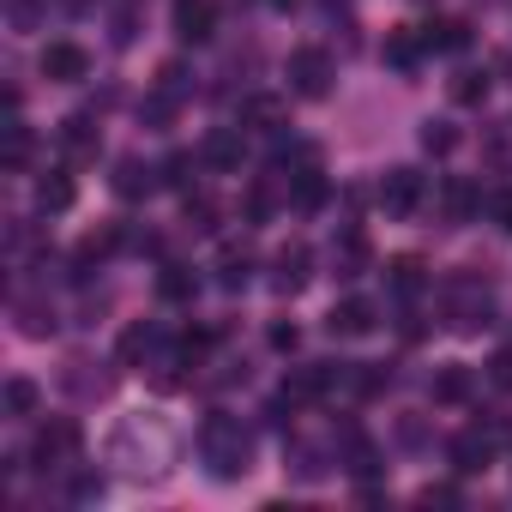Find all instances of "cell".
Segmentation results:
<instances>
[{"mask_svg":"<svg viewBox=\"0 0 512 512\" xmlns=\"http://www.w3.org/2000/svg\"><path fill=\"white\" fill-rule=\"evenodd\" d=\"M19 332H25V338H49V332H55V308H43V302H19Z\"/></svg>","mask_w":512,"mask_h":512,"instance_id":"cell-26","label":"cell"},{"mask_svg":"<svg viewBox=\"0 0 512 512\" xmlns=\"http://www.w3.org/2000/svg\"><path fill=\"white\" fill-rule=\"evenodd\" d=\"M247 278H253V253H247V247H235V241H229V247H223V253H217V284H223V290H241V284H247Z\"/></svg>","mask_w":512,"mask_h":512,"instance_id":"cell-11","label":"cell"},{"mask_svg":"<svg viewBox=\"0 0 512 512\" xmlns=\"http://www.w3.org/2000/svg\"><path fill=\"white\" fill-rule=\"evenodd\" d=\"M241 211H247V223H260V217L272 211V193H266V187H247V199H241Z\"/></svg>","mask_w":512,"mask_h":512,"instance_id":"cell-32","label":"cell"},{"mask_svg":"<svg viewBox=\"0 0 512 512\" xmlns=\"http://www.w3.org/2000/svg\"><path fill=\"white\" fill-rule=\"evenodd\" d=\"M386 284H392L398 302L422 296V284H428V278H422V260H410V253H404V260H392V266H386Z\"/></svg>","mask_w":512,"mask_h":512,"instance_id":"cell-13","label":"cell"},{"mask_svg":"<svg viewBox=\"0 0 512 512\" xmlns=\"http://www.w3.org/2000/svg\"><path fill=\"white\" fill-rule=\"evenodd\" d=\"M368 272V241L350 229L344 241H332V278H362Z\"/></svg>","mask_w":512,"mask_h":512,"instance_id":"cell-9","label":"cell"},{"mask_svg":"<svg viewBox=\"0 0 512 512\" xmlns=\"http://www.w3.org/2000/svg\"><path fill=\"white\" fill-rule=\"evenodd\" d=\"M199 163H211V169H235V163H241V133H229V127H217V133L205 139V151H199Z\"/></svg>","mask_w":512,"mask_h":512,"instance_id":"cell-14","label":"cell"},{"mask_svg":"<svg viewBox=\"0 0 512 512\" xmlns=\"http://www.w3.org/2000/svg\"><path fill=\"white\" fill-rule=\"evenodd\" d=\"M422 500H428V506H458V488L440 482V488H422Z\"/></svg>","mask_w":512,"mask_h":512,"instance_id":"cell-36","label":"cell"},{"mask_svg":"<svg viewBox=\"0 0 512 512\" xmlns=\"http://www.w3.org/2000/svg\"><path fill=\"white\" fill-rule=\"evenodd\" d=\"M488 211H494V223H500V229H512V193H494V199H488Z\"/></svg>","mask_w":512,"mask_h":512,"instance_id":"cell-37","label":"cell"},{"mask_svg":"<svg viewBox=\"0 0 512 512\" xmlns=\"http://www.w3.org/2000/svg\"><path fill=\"white\" fill-rule=\"evenodd\" d=\"M446 458H452V470H458V476H476V470H488V434H482V428L458 434V440L446 446Z\"/></svg>","mask_w":512,"mask_h":512,"instance_id":"cell-8","label":"cell"},{"mask_svg":"<svg viewBox=\"0 0 512 512\" xmlns=\"http://www.w3.org/2000/svg\"><path fill=\"white\" fill-rule=\"evenodd\" d=\"M344 464H350L356 476H374V470H380V452H374V446L350 428V434H344Z\"/></svg>","mask_w":512,"mask_h":512,"instance_id":"cell-23","label":"cell"},{"mask_svg":"<svg viewBox=\"0 0 512 512\" xmlns=\"http://www.w3.org/2000/svg\"><path fill=\"white\" fill-rule=\"evenodd\" d=\"M61 145L73 151V157H97V127H91V115H73V121H61Z\"/></svg>","mask_w":512,"mask_h":512,"instance_id":"cell-16","label":"cell"},{"mask_svg":"<svg viewBox=\"0 0 512 512\" xmlns=\"http://www.w3.org/2000/svg\"><path fill=\"white\" fill-rule=\"evenodd\" d=\"M97 494H103V476L79 470V476H73V500H97Z\"/></svg>","mask_w":512,"mask_h":512,"instance_id":"cell-34","label":"cell"},{"mask_svg":"<svg viewBox=\"0 0 512 512\" xmlns=\"http://www.w3.org/2000/svg\"><path fill=\"white\" fill-rule=\"evenodd\" d=\"M326 326H332V338H368V332L380 326V308H374L368 296H350V302H338V308L326 314Z\"/></svg>","mask_w":512,"mask_h":512,"instance_id":"cell-4","label":"cell"},{"mask_svg":"<svg viewBox=\"0 0 512 512\" xmlns=\"http://www.w3.org/2000/svg\"><path fill=\"white\" fill-rule=\"evenodd\" d=\"M37 205H43V211H67V205H73V181H67V169H49V175L37 181Z\"/></svg>","mask_w":512,"mask_h":512,"instance_id":"cell-18","label":"cell"},{"mask_svg":"<svg viewBox=\"0 0 512 512\" xmlns=\"http://www.w3.org/2000/svg\"><path fill=\"white\" fill-rule=\"evenodd\" d=\"M422 49H428L422 37H404V31H398V37H386V61H392L398 73H410V67L422 61Z\"/></svg>","mask_w":512,"mask_h":512,"instance_id":"cell-24","label":"cell"},{"mask_svg":"<svg viewBox=\"0 0 512 512\" xmlns=\"http://www.w3.org/2000/svg\"><path fill=\"white\" fill-rule=\"evenodd\" d=\"M187 223H193V229H217V205H211L205 193H187Z\"/></svg>","mask_w":512,"mask_h":512,"instance_id":"cell-30","label":"cell"},{"mask_svg":"<svg viewBox=\"0 0 512 512\" xmlns=\"http://www.w3.org/2000/svg\"><path fill=\"white\" fill-rule=\"evenodd\" d=\"M37 67H43V79H55V85H79V79H91V55H85L79 43H49Z\"/></svg>","mask_w":512,"mask_h":512,"instance_id":"cell-3","label":"cell"},{"mask_svg":"<svg viewBox=\"0 0 512 512\" xmlns=\"http://www.w3.org/2000/svg\"><path fill=\"white\" fill-rule=\"evenodd\" d=\"M488 380H494L500 392H512V350H500V356L488 362Z\"/></svg>","mask_w":512,"mask_h":512,"instance_id":"cell-33","label":"cell"},{"mask_svg":"<svg viewBox=\"0 0 512 512\" xmlns=\"http://www.w3.org/2000/svg\"><path fill=\"white\" fill-rule=\"evenodd\" d=\"M157 344H163L157 326H127V332H121V362H145Z\"/></svg>","mask_w":512,"mask_h":512,"instance_id":"cell-21","label":"cell"},{"mask_svg":"<svg viewBox=\"0 0 512 512\" xmlns=\"http://www.w3.org/2000/svg\"><path fill=\"white\" fill-rule=\"evenodd\" d=\"M175 37L181 43H205L211 37V0H181L175 7Z\"/></svg>","mask_w":512,"mask_h":512,"instance_id":"cell-10","label":"cell"},{"mask_svg":"<svg viewBox=\"0 0 512 512\" xmlns=\"http://www.w3.org/2000/svg\"><path fill=\"white\" fill-rule=\"evenodd\" d=\"M73 452H79V428H73V422H49V428L37 434V446H31V458H37L43 470H49V464L61 470Z\"/></svg>","mask_w":512,"mask_h":512,"instance_id":"cell-7","label":"cell"},{"mask_svg":"<svg viewBox=\"0 0 512 512\" xmlns=\"http://www.w3.org/2000/svg\"><path fill=\"white\" fill-rule=\"evenodd\" d=\"M296 344H302L296 326H272V350H296Z\"/></svg>","mask_w":512,"mask_h":512,"instance_id":"cell-38","label":"cell"},{"mask_svg":"<svg viewBox=\"0 0 512 512\" xmlns=\"http://www.w3.org/2000/svg\"><path fill=\"white\" fill-rule=\"evenodd\" d=\"M290 91L296 97H326L332 91V55L326 49H296L290 55Z\"/></svg>","mask_w":512,"mask_h":512,"instance_id":"cell-2","label":"cell"},{"mask_svg":"<svg viewBox=\"0 0 512 512\" xmlns=\"http://www.w3.org/2000/svg\"><path fill=\"white\" fill-rule=\"evenodd\" d=\"M272 7H296V0H272Z\"/></svg>","mask_w":512,"mask_h":512,"instance_id":"cell-39","label":"cell"},{"mask_svg":"<svg viewBox=\"0 0 512 512\" xmlns=\"http://www.w3.org/2000/svg\"><path fill=\"white\" fill-rule=\"evenodd\" d=\"M241 127H253V133H278V127H284V103H278V97H253V103L241 109Z\"/></svg>","mask_w":512,"mask_h":512,"instance_id":"cell-15","label":"cell"},{"mask_svg":"<svg viewBox=\"0 0 512 512\" xmlns=\"http://www.w3.org/2000/svg\"><path fill=\"white\" fill-rule=\"evenodd\" d=\"M157 296H163V302H193V296H199V278H193L187 266H163Z\"/></svg>","mask_w":512,"mask_h":512,"instance_id":"cell-19","label":"cell"},{"mask_svg":"<svg viewBox=\"0 0 512 512\" xmlns=\"http://www.w3.org/2000/svg\"><path fill=\"white\" fill-rule=\"evenodd\" d=\"M470 386H476V380H470V368H446V374L434 380V404H464V398H470Z\"/></svg>","mask_w":512,"mask_h":512,"instance_id":"cell-22","label":"cell"},{"mask_svg":"<svg viewBox=\"0 0 512 512\" xmlns=\"http://www.w3.org/2000/svg\"><path fill=\"white\" fill-rule=\"evenodd\" d=\"M452 97H458V103H482V97H488V73H458V79H452Z\"/></svg>","mask_w":512,"mask_h":512,"instance_id":"cell-27","label":"cell"},{"mask_svg":"<svg viewBox=\"0 0 512 512\" xmlns=\"http://www.w3.org/2000/svg\"><path fill=\"white\" fill-rule=\"evenodd\" d=\"M380 205H386L392 217H410V211L422 205V175H416V169H392V175L380 181Z\"/></svg>","mask_w":512,"mask_h":512,"instance_id":"cell-6","label":"cell"},{"mask_svg":"<svg viewBox=\"0 0 512 512\" xmlns=\"http://www.w3.org/2000/svg\"><path fill=\"white\" fill-rule=\"evenodd\" d=\"M31 151H37V133H31L25 121H13V127H7V169H25Z\"/></svg>","mask_w":512,"mask_h":512,"instance_id":"cell-25","label":"cell"},{"mask_svg":"<svg viewBox=\"0 0 512 512\" xmlns=\"http://www.w3.org/2000/svg\"><path fill=\"white\" fill-rule=\"evenodd\" d=\"M422 43H428V49L458 55V49L470 43V25H464V19H440V25H428V31H422Z\"/></svg>","mask_w":512,"mask_h":512,"instance_id":"cell-17","label":"cell"},{"mask_svg":"<svg viewBox=\"0 0 512 512\" xmlns=\"http://www.w3.org/2000/svg\"><path fill=\"white\" fill-rule=\"evenodd\" d=\"M7 410L13 416H31L37 410V386L31 380H7Z\"/></svg>","mask_w":512,"mask_h":512,"instance_id":"cell-29","label":"cell"},{"mask_svg":"<svg viewBox=\"0 0 512 512\" xmlns=\"http://www.w3.org/2000/svg\"><path fill=\"white\" fill-rule=\"evenodd\" d=\"M187 169H193V157H169V163H163V181H175V187H187Z\"/></svg>","mask_w":512,"mask_h":512,"instance_id":"cell-35","label":"cell"},{"mask_svg":"<svg viewBox=\"0 0 512 512\" xmlns=\"http://www.w3.org/2000/svg\"><path fill=\"white\" fill-rule=\"evenodd\" d=\"M199 458H205V470L217 476V482H235V476H247L253 470V434L235 422V416H205V428H199Z\"/></svg>","mask_w":512,"mask_h":512,"instance_id":"cell-1","label":"cell"},{"mask_svg":"<svg viewBox=\"0 0 512 512\" xmlns=\"http://www.w3.org/2000/svg\"><path fill=\"white\" fill-rule=\"evenodd\" d=\"M151 187H157V169L139 163V157H121V169H115V193H121V199H139V193H151Z\"/></svg>","mask_w":512,"mask_h":512,"instance_id":"cell-12","label":"cell"},{"mask_svg":"<svg viewBox=\"0 0 512 512\" xmlns=\"http://www.w3.org/2000/svg\"><path fill=\"white\" fill-rule=\"evenodd\" d=\"M308 266H314V253H308L302 241H290L278 260H272V290H278V296H296V290L308 284Z\"/></svg>","mask_w":512,"mask_h":512,"instance_id":"cell-5","label":"cell"},{"mask_svg":"<svg viewBox=\"0 0 512 512\" xmlns=\"http://www.w3.org/2000/svg\"><path fill=\"white\" fill-rule=\"evenodd\" d=\"M452 145H458V133H452L446 121H428V127H422V151H434V157H446Z\"/></svg>","mask_w":512,"mask_h":512,"instance_id":"cell-28","label":"cell"},{"mask_svg":"<svg viewBox=\"0 0 512 512\" xmlns=\"http://www.w3.org/2000/svg\"><path fill=\"white\" fill-rule=\"evenodd\" d=\"M440 199H446V229H458V223L476 211V187H470V181H446Z\"/></svg>","mask_w":512,"mask_h":512,"instance_id":"cell-20","label":"cell"},{"mask_svg":"<svg viewBox=\"0 0 512 512\" xmlns=\"http://www.w3.org/2000/svg\"><path fill=\"white\" fill-rule=\"evenodd\" d=\"M296 476H302V482H314V476H326V458H320L314 446H296Z\"/></svg>","mask_w":512,"mask_h":512,"instance_id":"cell-31","label":"cell"}]
</instances>
